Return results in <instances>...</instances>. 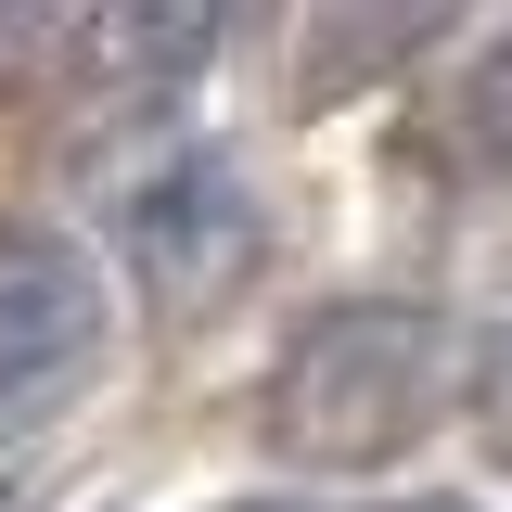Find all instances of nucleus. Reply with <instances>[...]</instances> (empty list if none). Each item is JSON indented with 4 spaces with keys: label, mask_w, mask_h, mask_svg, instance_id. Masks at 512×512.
Returning a JSON list of instances; mask_svg holds the SVG:
<instances>
[{
    "label": "nucleus",
    "mask_w": 512,
    "mask_h": 512,
    "mask_svg": "<svg viewBox=\"0 0 512 512\" xmlns=\"http://www.w3.org/2000/svg\"><path fill=\"white\" fill-rule=\"evenodd\" d=\"M448 397V320L410 295H333L282 333V359L256 384V436L295 474H372L436 423Z\"/></svg>",
    "instance_id": "nucleus-1"
},
{
    "label": "nucleus",
    "mask_w": 512,
    "mask_h": 512,
    "mask_svg": "<svg viewBox=\"0 0 512 512\" xmlns=\"http://www.w3.org/2000/svg\"><path fill=\"white\" fill-rule=\"evenodd\" d=\"M103 231H116L128 295L167 308V320L231 308L256 269H269V205H256V180L218 154V141H167V154H141V167L116 180V205H103Z\"/></svg>",
    "instance_id": "nucleus-2"
},
{
    "label": "nucleus",
    "mask_w": 512,
    "mask_h": 512,
    "mask_svg": "<svg viewBox=\"0 0 512 512\" xmlns=\"http://www.w3.org/2000/svg\"><path fill=\"white\" fill-rule=\"evenodd\" d=\"M103 346H116L103 256L77 231H52V218H0V410L13 423L64 410L77 384L103 372Z\"/></svg>",
    "instance_id": "nucleus-3"
},
{
    "label": "nucleus",
    "mask_w": 512,
    "mask_h": 512,
    "mask_svg": "<svg viewBox=\"0 0 512 512\" xmlns=\"http://www.w3.org/2000/svg\"><path fill=\"white\" fill-rule=\"evenodd\" d=\"M103 103H167L180 77H205V52H218V13L205 0H103V13H77L52 39Z\"/></svg>",
    "instance_id": "nucleus-4"
},
{
    "label": "nucleus",
    "mask_w": 512,
    "mask_h": 512,
    "mask_svg": "<svg viewBox=\"0 0 512 512\" xmlns=\"http://www.w3.org/2000/svg\"><path fill=\"white\" fill-rule=\"evenodd\" d=\"M474 423H487V448L512 461V320L487 333V359H474Z\"/></svg>",
    "instance_id": "nucleus-5"
},
{
    "label": "nucleus",
    "mask_w": 512,
    "mask_h": 512,
    "mask_svg": "<svg viewBox=\"0 0 512 512\" xmlns=\"http://www.w3.org/2000/svg\"><path fill=\"white\" fill-rule=\"evenodd\" d=\"M39 39H52V26H39V13H0V90H13V77H26V64H39Z\"/></svg>",
    "instance_id": "nucleus-6"
},
{
    "label": "nucleus",
    "mask_w": 512,
    "mask_h": 512,
    "mask_svg": "<svg viewBox=\"0 0 512 512\" xmlns=\"http://www.w3.org/2000/svg\"><path fill=\"white\" fill-rule=\"evenodd\" d=\"M384 512H461V500H384Z\"/></svg>",
    "instance_id": "nucleus-7"
},
{
    "label": "nucleus",
    "mask_w": 512,
    "mask_h": 512,
    "mask_svg": "<svg viewBox=\"0 0 512 512\" xmlns=\"http://www.w3.org/2000/svg\"><path fill=\"white\" fill-rule=\"evenodd\" d=\"M231 512H282V500H231Z\"/></svg>",
    "instance_id": "nucleus-8"
}]
</instances>
